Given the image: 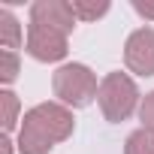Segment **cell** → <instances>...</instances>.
I'll use <instances>...</instances> for the list:
<instances>
[{
	"instance_id": "obj_14",
	"label": "cell",
	"mask_w": 154,
	"mask_h": 154,
	"mask_svg": "<svg viewBox=\"0 0 154 154\" xmlns=\"http://www.w3.org/2000/svg\"><path fill=\"white\" fill-rule=\"evenodd\" d=\"M0 145H3V154H12V142H9V136H3V142H0Z\"/></svg>"
},
{
	"instance_id": "obj_13",
	"label": "cell",
	"mask_w": 154,
	"mask_h": 154,
	"mask_svg": "<svg viewBox=\"0 0 154 154\" xmlns=\"http://www.w3.org/2000/svg\"><path fill=\"white\" fill-rule=\"evenodd\" d=\"M133 9L142 15V18H148V21H154V3H148V0H145V3H142V0H133Z\"/></svg>"
},
{
	"instance_id": "obj_5",
	"label": "cell",
	"mask_w": 154,
	"mask_h": 154,
	"mask_svg": "<svg viewBox=\"0 0 154 154\" xmlns=\"http://www.w3.org/2000/svg\"><path fill=\"white\" fill-rule=\"evenodd\" d=\"M124 63L130 72L142 75H154V27H136L127 42H124Z\"/></svg>"
},
{
	"instance_id": "obj_12",
	"label": "cell",
	"mask_w": 154,
	"mask_h": 154,
	"mask_svg": "<svg viewBox=\"0 0 154 154\" xmlns=\"http://www.w3.org/2000/svg\"><path fill=\"white\" fill-rule=\"evenodd\" d=\"M139 121H142V127L154 130V91L142 97V106H139Z\"/></svg>"
},
{
	"instance_id": "obj_9",
	"label": "cell",
	"mask_w": 154,
	"mask_h": 154,
	"mask_svg": "<svg viewBox=\"0 0 154 154\" xmlns=\"http://www.w3.org/2000/svg\"><path fill=\"white\" fill-rule=\"evenodd\" d=\"M124 154H154V130L148 127L133 130L124 142Z\"/></svg>"
},
{
	"instance_id": "obj_4",
	"label": "cell",
	"mask_w": 154,
	"mask_h": 154,
	"mask_svg": "<svg viewBox=\"0 0 154 154\" xmlns=\"http://www.w3.org/2000/svg\"><path fill=\"white\" fill-rule=\"evenodd\" d=\"M69 51L66 45V33L54 30V27H45V24H27V54L39 63H54V60H63Z\"/></svg>"
},
{
	"instance_id": "obj_11",
	"label": "cell",
	"mask_w": 154,
	"mask_h": 154,
	"mask_svg": "<svg viewBox=\"0 0 154 154\" xmlns=\"http://www.w3.org/2000/svg\"><path fill=\"white\" fill-rule=\"evenodd\" d=\"M18 69H21V57L18 51H0V82L12 85L18 79Z\"/></svg>"
},
{
	"instance_id": "obj_8",
	"label": "cell",
	"mask_w": 154,
	"mask_h": 154,
	"mask_svg": "<svg viewBox=\"0 0 154 154\" xmlns=\"http://www.w3.org/2000/svg\"><path fill=\"white\" fill-rule=\"evenodd\" d=\"M69 6H72V15L79 21H97L112 9L109 0H69Z\"/></svg>"
},
{
	"instance_id": "obj_2",
	"label": "cell",
	"mask_w": 154,
	"mask_h": 154,
	"mask_svg": "<svg viewBox=\"0 0 154 154\" xmlns=\"http://www.w3.org/2000/svg\"><path fill=\"white\" fill-rule=\"evenodd\" d=\"M51 91H54L57 103H63L66 109H85V106H91L97 100L100 82L91 72V66H85V63H63L51 75Z\"/></svg>"
},
{
	"instance_id": "obj_7",
	"label": "cell",
	"mask_w": 154,
	"mask_h": 154,
	"mask_svg": "<svg viewBox=\"0 0 154 154\" xmlns=\"http://www.w3.org/2000/svg\"><path fill=\"white\" fill-rule=\"evenodd\" d=\"M21 24L18 18L9 12V9H0V45H3V51H15L21 48Z\"/></svg>"
},
{
	"instance_id": "obj_6",
	"label": "cell",
	"mask_w": 154,
	"mask_h": 154,
	"mask_svg": "<svg viewBox=\"0 0 154 154\" xmlns=\"http://www.w3.org/2000/svg\"><path fill=\"white\" fill-rule=\"evenodd\" d=\"M30 21H33V24L54 27V30H60V33L69 36L79 18L72 15L69 0H36V3L30 6Z\"/></svg>"
},
{
	"instance_id": "obj_3",
	"label": "cell",
	"mask_w": 154,
	"mask_h": 154,
	"mask_svg": "<svg viewBox=\"0 0 154 154\" xmlns=\"http://www.w3.org/2000/svg\"><path fill=\"white\" fill-rule=\"evenodd\" d=\"M97 103H100V112H103L106 121H112V124L127 121L142 106L139 103V88L133 82V75H127V72H109L106 79L100 82Z\"/></svg>"
},
{
	"instance_id": "obj_10",
	"label": "cell",
	"mask_w": 154,
	"mask_h": 154,
	"mask_svg": "<svg viewBox=\"0 0 154 154\" xmlns=\"http://www.w3.org/2000/svg\"><path fill=\"white\" fill-rule=\"evenodd\" d=\"M0 103H3V130L12 133L15 124H18V109H21V103H18V97H15L12 91H0Z\"/></svg>"
},
{
	"instance_id": "obj_1",
	"label": "cell",
	"mask_w": 154,
	"mask_h": 154,
	"mask_svg": "<svg viewBox=\"0 0 154 154\" xmlns=\"http://www.w3.org/2000/svg\"><path fill=\"white\" fill-rule=\"evenodd\" d=\"M72 127H75L72 109H66L57 100L36 103L21 118V127H18V151L21 154H48L57 142H63V139L72 136Z\"/></svg>"
}]
</instances>
